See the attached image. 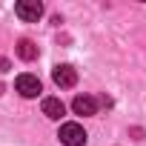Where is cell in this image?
<instances>
[{
  "mask_svg": "<svg viewBox=\"0 0 146 146\" xmlns=\"http://www.w3.org/2000/svg\"><path fill=\"white\" fill-rule=\"evenodd\" d=\"M57 137L63 146H86V129L80 123H63Z\"/></svg>",
  "mask_w": 146,
  "mask_h": 146,
  "instance_id": "cell-1",
  "label": "cell"
},
{
  "mask_svg": "<svg viewBox=\"0 0 146 146\" xmlns=\"http://www.w3.org/2000/svg\"><path fill=\"white\" fill-rule=\"evenodd\" d=\"M52 80H54L60 89H72V86L78 83V72L72 69L69 63H57V66L52 69Z\"/></svg>",
  "mask_w": 146,
  "mask_h": 146,
  "instance_id": "cell-2",
  "label": "cell"
},
{
  "mask_svg": "<svg viewBox=\"0 0 146 146\" xmlns=\"http://www.w3.org/2000/svg\"><path fill=\"white\" fill-rule=\"evenodd\" d=\"M15 89H17L23 98H37V95L43 92V86H40L37 75H20V78L15 80Z\"/></svg>",
  "mask_w": 146,
  "mask_h": 146,
  "instance_id": "cell-3",
  "label": "cell"
},
{
  "mask_svg": "<svg viewBox=\"0 0 146 146\" xmlns=\"http://www.w3.org/2000/svg\"><path fill=\"white\" fill-rule=\"evenodd\" d=\"M15 15H17L20 20H26V23H35V20L43 15V6L37 3V0H20V3L15 6Z\"/></svg>",
  "mask_w": 146,
  "mask_h": 146,
  "instance_id": "cell-4",
  "label": "cell"
},
{
  "mask_svg": "<svg viewBox=\"0 0 146 146\" xmlns=\"http://www.w3.org/2000/svg\"><path fill=\"white\" fill-rule=\"evenodd\" d=\"M72 109H75V115L89 117V115H98V100L92 95H78L75 100H72Z\"/></svg>",
  "mask_w": 146,
  "mask_h": 146,
  "instance_id": "cell-5",
  "label": "cell"
},
{
  "mask_svg": "<svg viewBox=\"0 0 146 146\" xmlns=\"http://www.w3.org/2000/svg\"><path fill=\"white\" fill-rule=\"evenodd\" d=\"M63 112H66V106H63V100H60V98H46V100H43V115H46V117L60 120V117H63Z\"/></svg>",
  "mask_w": 146,
  "mask_h": 146,
  "instance_id": "cell-6",
  "label": "cell"
},
{
  "mask_svg": "<svg viewBox=\"0 0 146 146\" xmlns=\"http://www.w3.org/2000/svg\"><path fill=\"white\" fill-rule=\"evenodd\" d=\"M17 57H20V60H35V57H37V46H35L29 37L17 40Z\"/></svg>",
  "mask_w": 146,
  "mask_h": 146,
  "instance_id": "cell-7",
  "label": "cell"
}]
</instances>
